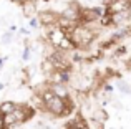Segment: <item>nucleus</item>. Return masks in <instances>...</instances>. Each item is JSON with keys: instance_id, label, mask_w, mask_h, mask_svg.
Listing matches in <instances>:
<instances>
[{"instance_id": "1", "label": "nucleus", "mask_w": 131, "mask_h": 129, "mask_svg": "<svg viewBox=\"0 0 131 129\" xmlns=\"http://www.w3.org/2000/svg\"><path fill=\"white\" fill-rule=\"evenodd\" d=\"M68 38H70L73 48H77V46L78 48H85V46H88L90 43L96 38V32H91V30L85 25H80V27H75V28L68 33Z\"/></svg>"}, {"instance_id": "2", "label": "nucleus", "mask_w": 131, "mask_h": 129, "mask_svg": "<svg viewBox=\"0 0 131 129\" xmlns=\"http://www.w3.org/2000/svg\"><path fill=\"white\" fill-rule=\"evenodd\" d=\"M43 101L50 113H53L55 116H65V99L58 96L55 91H47L43 96Z\"/></svg>"}, {"instance_id": "3", "label": "nucleus", "mask_w": 131, "mask_h": 129, "mask_svg": "<svg viewBox=\"0 0 131 129\" xmlns=\"http://www.w3.org/2000/svg\"><path fill=\"white\" fill-rule=\"evenodd\" d=\"M48 63L58 71L60 70H68V68H70V61H68V58L65 56V53L61 51V50L51 53V55L48 56Z\"/></svg>"}, {"instance_id": "4", "label": "nucleus", "mask_w": 131, "mask_h": 129, "mask_svg": "<svg viewBox=\"0 0 131 129\" xmlns=\"http://www.w3.org/2000/svg\"><path fill=\"white\" fill-rule=\"evenodd\" d=\"M38 22H42L43 25H53L58 22V15H55L53 12H42L38 17Z\"/></svg>"}, {"instance_id": "5", "label": "nucleus", "mask_w": 131, "mask_h": 129, "mask_svg": "<svg viewBox=\"0 0 131 129\" xmlns=\"http://www.w3.org/2000/svg\"><path fill=\"white\" fill-rule=\"evenodd\" d=\"M17 104L15 103H12V101H5V103H2L0 104V114H7V113H10V111L15 108Z\"/></svg>"}, {"instance_id": "6", "label": "nucleus", "mask_w": 131, "mask_h": 129, "mask_svg": "<svg viewBox=\"0 0 131 129\" xmlns=\"http://www.w3.org/2000/svg\"><path fill=\"white\" fill-rule=\"evenodd\" d=\"M125 51H126V48H125V46H119V50H118V51H116V56L123 55V53H125Z\"/></svg>"}, {"instance_id": "7", "label": "nucleus", "mask_w": 131, "mask_h": 129, "mask_svg": "<svg viewBox=\"0 0 131 129\" xmlns=\"http://www.w3.org/2000/svg\"><path fill=\"white\" fill-rule=\"evenodd\" d=\"M28 55H30V50H28V48H25V51H23V58L27 60V58H28Z\"/></svg>"}, {"instance_id": "8", "label": "nucleus", "mask_w": 131, "mask_h": 129, "mask_svg": "<svg viewBox=\"0 0 131 129\" xmlns=\"http://www.w3.org/2000/svg\"><path fill=\"white\" fill-rule=\"evenodd\" d=\"M30 25H32V27H37V25H38V20H37V18H33L32 22H30Z\"/></svg>"}, {"instance_id": "9", "label": "nucleus", "mask_w": 131, "mask_h": 129, "mask_svg": "<svg viewBox=\"0 0 131 129\" xmlns=\"http://www.w3.org/2000/svg\"><path fill=\"white\" fill-rule=\"evenodd\" d=\"M2 127H5V124H3V116L0 114V129H2Z\"/></svg>"}, {"instance_id": "10", "label": "nucleus", "mask_w": 131, "mask_h": 129, "mask_svg": "<svg viewBox=\"0 0 131 129\" xmlns=\"http://www.w3.org/2000/svg\"><path fill=\"white\" fill-rule=\"evenodd\" d=\"M126 68H131V58H129V61L126 63Z\"/></svg>"}, {"instance_id": "11", "label": "nucleus", "mask_w": 131, "mask_h": 129, "mask_svg": "<svg viewBox=\"0 0 131 129\" xmlns=\"http://www.w3.org/2000/svg\"><path fill=\"white\" fill-rule=\"evenodd\" d=\"M15 2H18V3H25L27 0H15Z\"/></svg>"}, {"instance_id": "12", "label": "nucleus", "mask_w": 131, "mask_h": 129, "mask_svg": "<svg viewBox=\"0 0 131 129\" xmlns=\"http://www.w3.org/2000/svg\"><path fill=\"white\" fill-rule=\"evenodd\" d=\"M2 63H3V60H2V58H0V66H2Z\"/></svg>"}, {"instance_id": "13", "label": "nucleus", "mask_w": 131, "mask_h": 129, "mask_svg": "<svg viewBox=\"0 0 131 129\" xmlns=\"http://www.w3.org/2000/svg\"><path fill=\"white\" fill-rule=\"evenodd\" d=\"M45 2H48V0H45Z\"/></svg>"}]
</instances>
